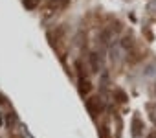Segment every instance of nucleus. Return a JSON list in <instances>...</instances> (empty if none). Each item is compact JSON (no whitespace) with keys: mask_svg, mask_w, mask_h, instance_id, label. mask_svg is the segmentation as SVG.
I'll return each instance as SVG.
<instances>
[{"mask_svg":"<svg viewBox=\"0 0 156 138\" xmlns=\"http://www.w3.org/2000/svg\"><path fill=\"white\" fill-rule=\"evenodd\" d=\"M39 2H41V0H22V4H24L26 9H35L39 6Z\"/></svg>","mask_w":156,"mask_h":138,"instance_id":"obj_6","label":"nucleus"},{"mask_svg":"<svg viewBox=\"0 0 156 138\" xmlns=\"http://www.w3.org/2000/svg\"><path fill=\"white\" fill-rule=\"evenodd\" d=\"M90 64H92V72H99V55L90 53Z\"/></svg>","mask_w":156,"mask_h":138,"instance_id":"obj_4","label":"nucleus"},{"mask_svg":"<svg viewBox=\"0 0 156 138\" xmlns=\"http://www.w3.org/2000/svg\"><path fill=\"white\" fill-rule=\"evenodd\" d=\"M149 138H156V133H152V134H149Z\"/></svg>","mask_w":156,"mask_h":138,"instance_id":"obj_10","label":"nucleus"},{"mask_svg":"<svg viewBox=\"0 0 156 138\" xmlns=\"http://www.w3.org/2000/svg\"><path fill=\"white\" fill-rule=\"evenodd\" d=\"M114 96H116V100H118L119 103H125V101L129 100V98H127V94H125V92H123L121 89H118V90H114Z\"/></svg>","mask_w":156,"mask_h":138,"instance_id":"obj_5","label":"nucleus"},{"mask_svg":"<svg viewBox=\"0 0 156 138\" xmlns=\"http://www.w3.org/2000/svg\"><path fill=\"white\" fill-rule=\"evenodd\" d=\"M132 46V39L130 37H125L123 39V48H130Z\"/></svg>","mask_w":156,"mask_h":138,"instance_id":"obj_8","label":"nucleus"},{"mask_svg":"<svg viewBox=\"0 0 156 138\" xmlns=\"http://www.w3.org/2000/svg\"><path fill=\"white\" fill-rule=\"evenodd\" d=\"M87 109H88V112L92 116H98L101 112V109H103V103H101L99 98H90V100H87Z\"/></svg>","mask_w":156,"mask_h":138,"instance_id":"obj_1","label":"nucleus"},{"mask_svg":"<svg viewBox=\"0 0 156 138\" xmlns=\"http://www.w3.org/2000/svg\"><path fill=\"white\" fill-rule=\"evenodd\" d=\"M101 138H108V127H101Z\"/></svg>","mask_w":156,"mask_h":138,"instance_id":"obj_9","label":"nucleus"},{"mask_svg":"<svg viewBox=\"0 0 156 138\" xmlns=\"http://www.w3.org/2000/svg\"><path fill=\"white\" fill-rule=\"evenodd\" d=\"M141 129H143L141 120H140V118H134V120H132V136L138 138V136L141 134Z\"/></svg>","mask_w":156,"mask_h":138,"instance_id":"obj_3","label":"nucleus"},{"mask_svg":"<svg viewBox=\"0 0 156 138\" xmlns=\"http://www.w3.org/2000/svg\"><path fill=\"white\" fill-rule=\"evenodd\" d=\"M70 0H51L50 2V8H64Z\"/></svg>","mask_w":156,"mask_h":138,"instance_id":"obj_7","label":"nucleus"},{"mask_svg":"<svg viewBox=\"0 0 156 138\" xmlns=\"http://www.w3.org/2000/svg\"><path fill=\"white\" fill-rule=\"evenodd\" d=\"M0 125H2V116H0Z\"/></svg>","mask_w":156,"mask_h":138,"instance_id":"obj_11","label":"nucleus"},{"mask_svg":"<svg viewBox=\"0 0 156 138\" xmlns=\"http://www.w3.org/2000/svg\"><path fill=\"white\" fill-rule=\"evenodd\" d=\"M90 90H92L90 81H88V79H85V78H79V92H81V96H87Z\"/></svg>","mask_w":156,"mask_h":138,"instance_id":"obj_2","label":"nucleus"}]
</instances>
